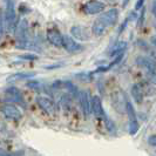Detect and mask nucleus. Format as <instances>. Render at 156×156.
I'll return each mask as SVG.
<instances>
[{
	"instance_id": "nucleus-26",
	"label": "nucleus",
	"mask_w": 156,
	"mask_h": 156,
	"mask_svg": "<svg viewBox=\"0 0 156 156\" xmlns=\"http://www.w3.org/2000/svg\"><path fill=\"white\" fill-rule=\"evenodd\" d=\"M20 59H23V60H37V59H38V55L23 54V55H20Z\"/></svg>"
},
{
	"instance_id": "nucleus-31",
	"label": "nucleus",
	"mask_w": 156,
	"mask_h": 156,
	"mask_svg": "<svg viewBox=\"0 0 156 156\" xmlns=\"http://www.w3.org/2000/svg\"><path fill=\"white\" fill-rule=\"evenodd\" d=\"M63 63H60V65H52V66H46L45 68L46 69H53V68H58V67H61Z\"/></svg>"
},
{
	"instance_id": "nucleus-25",
	"label": "nucleus",
	"mask_w": 156,
	"mask_h": 156,
	"mask_svg": "<svg viewBox=\"0 0 156 156\" xmlns=\"http://www.w3.org/2000/svg\"><path fill=\"white\" fill-rule=\"evenodd\" d=\"M133 16H134V14H132V16H130V18L128 16V18H127V19L125 20V21L121 23V27H120V28H119V31H117V34H119V35H120V34H121L122 32L125 31V28L127 27V23H128V21H129L130 19H133Z\"/></svg>"
},
{
	"instance_id": "nucleus-10",
	"label": "nucleus",
	"mask_w": 156,
	"mask_h": 156,
	"mask_svg": "<svg viewBox=\"0 0 156 156\" xmlns=\"http://www.w3.org/2000/svg\"><path fill=\"white\" fill-rule=\"evenodd\" d=\"M62 42L63 45L62 47L67 51V52H69V53H78L80 51H82V45H80L78 44L73 37H70V35H63L62 37Z\"/></svg>"
},
{
	"instance_id": "nucleus-1",
	"label": "nucleus",
	"mask_w": 156,
	"mask_h": 156,
	"mask_svg": "<svg viewBox=\"0 0 156 156\" xmlns=\"http://www.w3.org/2000/svg\"><path fill=\"white\" fill-rule=\"evenodd\" d=\"M6 9H5V23L6 27L9 32L14 31L16 28V4L14 0H4Z\"/></svg>"
},
{
	"instance_id": "nucleus-9",
	"label": "nucleus",
	"mask_w": 156,
	"mask_h": 156,
	"mask_svg": "<svg viewBox=\"0 0 156 156\" xmlns=\"http://www.w3.org/2000/svg\"><path fill=\"white\" fill-rule=\"evenodd\" d=\"M135 62L137 63V66L144 68L147 70V73H156V62L149 56L140 55L135 59Z\"/></svg>"
},
{
	"instance_id": "nucleus-11",
	"label": "nucleus",
	"mask_w": 156,
	"mask_h": 156,
	"mask_svg": "<svg viewBox=\"0 0 156 156\" xmlns=\"http://www.w3.org/2000/svg\"><path fill=\"white\" fill-rule=\"evenodd\" d=\"M46 37L51 45H53L55 47H62V34L58 31L56 28H48Z\"/></svg>"
},
{
	"instance_id": "nucleus-19",
	"label": "nucleus",
	"mask_w": 156,
	"mask_h": 156,
	"mask_svg": "<svg viewBox=\"0 0 156 156\" xmlns=\"http://www.w3.org/2000/svg\"><path fill=\"white\" fill-rule=\"evenodd\" d=\"M126 112H127V114H128L129 121L137 120L136 113H135V109H134V107H133V103H132V101H130L128 98H127V100H126Z\"/></svg>"
},
{
	"instance_id": "nucleus-2",
	"label": "nucleus",
	"mask_w": 156,
	"mask_h": 156,
	"mask_svg": "<svg viewBox=\"0 0 156 156\" xmlns=\"http://www.w3.org/2000/svg\"><path fill=\"white\" fill-rule=\"evenodd\" d=\"M27 28H28V23L27 20H21L18 23L16 28V38L18 40V48H23L26 49L28 48V41H27Z\"/></svg>"
},
{
	"instance_id": "nucleus-24",
	"label": "nucleus",
	"mask_w": 156,
	"mask_h": 156,
	"mask_svg": "<svg viewBox=\"0 0 156 156\" xmlns=\"http://www.w3.org/2000/svg\"><path fill=\"white\" fill-rule=\"evenodd\" d=\"M144 16H146V8H141V14L139 16V20H137V25L139 27H142L143 26V23H144Z\"/></svg>"
},
{
	"instance_id": "nucleus-15",
	"label": "nucleus",
	"mask_w": 156,
	"mask_h": 156,
	"mask_svg": "<svg viewBox=\"0 0 156 156\" xmlns=\"http://www.w3.org/2000/svg\"><path fill=\"white\" fill-rule=\"evenodd\" d=\"M35 75V73L33 72H30V73H23V72H20V73H14L12 75H9L7 78V82L12 83V82H16V81H20V80H26V79H31Z\"/></svg>"
},
{
	"instance_id": "nucleus-6",
	"label": "nucleus",
	"mask_w": 156,
	"mask_h": 156,
	"mask_svg": "<svg viewBox=\"0 0 156 156\" xmlns=\"http://www.w3.org/2000/svg\"><path fill=\"white\" fill-rule=\"evenodd\" d=\"M106 27H112L115 26L119 20V11L116 8H112L107 12H103L101 16L98 18Z\"/></svg>"
},
{
	"instance_id": "nucleus-33",
	"label": "nucleus",
	"mask_w": 156,
	"mask_h": 156,
	"mask_svg": "<svg viewBox=\"0 0 156 156\" xmlns=\"http://www.w3.org/2000/svg\"><path fill=\"white\" fill-rule=\"evenodd\" d=\"M128 2H129V0H123V4H122V6H123V7H126V6L128 5Z\"/></svg>"
},
{
	"instance_id": "nucleus-17",
	"label": "nucleus",
	"mask_w": 156,
	"mask_h": 156,
	"mask_svg": "<svg viewBox=\"0 0 156 156\" xmlns=\"http://www.w3.org/2000/svg\"><path fill=\"white\" fill-rule=\"evenodd\" d=\"M130 93H132V96L133 99L136 101V103H142L143 102V90L141 86L139 85H133L132 86V89H130Z\"/></svg>"
},
{
	"instance_id": "nucleus-21",
	"label": "nucleus",
	"mask_w": 156,
	"mask_h": 156,
	"mask_svg": "<svg viewBox=\"0 0 156 156\" xmlns=\"http://www.w3.org/2000/svg\"><path fill=\"white\" fill-rule=\"evenodd\" d=\"M70 103H72V98L69 94H65L61 98V106L63 109H69Z\"/></svg>"
},
{
	"instance_id": "nucleus-29",
	"label": "nucleus",
	"mask_w": 156,
	"mask_h": 156,
	"mask_svg": "<svg viewBox=\"0 0 156 156\" xmlns=\"http://www.w3.org/2000/svg\"><path fill=\"white\" fill-rule=\"evenodd\" d=\"M143 4H144V0H137L136 4H135V9H136V11L141 9V8L143 7Z\"/></svg>"
},
{
	"instance_id": "nucleus-4",
	"label": "nucleus",
	"mask_w": 156,
	"mask_h": 156,
	"mask_svg": "<svg viewBox=\"0 0 156 156\" xmlns=\"http://www.w3.org/2000/svg\"><path fill=\"white\" fill-rule=\"evenodd\" d=\"M126 100H127V95L122 90H115L112 94V105L119 113L126 112Z\"/></svg>"
},
{
	"instance_id": "nucleus-32",
	"label": "nucleus",
	"mask_w": 156,
	"mask_h": 156,
	"mask_svg": "<svg viewBox=\"0 0 156 156\" xmlns=\"http://www.w3.org/2000/svg\"><path fill=\"white\" fill-rule=\"evenodd\" d=\"M151 12H153V14L156 16V1H155V2H153V6H151Z\"/></svg>"
},
{
	"instance_id": "nucleus-22",
	"label": "nucleus",
	"mask_w": 156,
	"mask_h": 156,
	"mask_svg": "<svg viewBox=\"0 0 156 156\" xmlns=\"http://www.w3.org/2000/svg\"><path fill=\"white\" fill-rule=\"evenodd\" d=\"M105 125H106V128L108 129V132L109 133H115V129H116V127H115V125H114V122L110 120V119H108L107 117V115L105 116Z\"/></svg>"
},
{
	"instance_id": "nucleus-16",
	"label": "nucleus",
	"mask_w": 156,
	"mask_h": 156,
	"mask_svg": "<svg viewBox=\"0 0 156 156\" xmlns=\"http://www.w3.org/2000/svg\"><path fill=\"white\" fill-rule=\"evenodd\" d=\"M127 41H120V42H117L115 44L114 46L110 48L109 51V55L110 56H116L119 55L120 53H125L126 48H127Z\"/></svg>"
},
{
	"instance_id": "nucleus-7",
	"label": "nucleus",
	"mask_w": 156,
	"mask_h": 156,
	"mask_svg": "<svg viewBox=\"0 0 156 156\" xmlns=\"http://www.w3.org/2000/svg\"><path fill=\"white\" fill-rule=\"evenodd\" d=\"M90 109H92L90 112L93 113L94 116L96 117V119H99V120L105 119V116H106V113L103 110L101 99L98 95H95V96H93L90 99Z\"/></svg>"
},
{
	"instance_id": "nucleus-13",
	"label": "nucleus",
	"mask_w": 156,
	"mask_h": 156,
	"mask_svg": "<svg viewBox=\"0 0 156 156\" xmlns=\"http://www.w3.org/2000/svg\"><path fill=\"white\" fill-rule=\"evenodd\" d=\"M79 98V102H80V107H81V110L83 113L85 117H88L89 114H90V100H89V96H88V93L82 90L80 92L78 95Z\"/></svg>"
},
{
	"instance_id": "nucleus-14",
	"label": "nucleus",
	"mask_w": 156,
	"mask_h": 156,
	"mask_svg": "<svg viewBox=\"0 0 156 156\" xmlns=\"http://www.w3.org/2000/svg\"><path fill=\"white\" fill-rule=\"evenodd\" d=\"M6 96H7L8 100H11V101H14V102H18L19 105H21V106H25V100H23V95L20 93V90L16 88V87H11V88H8L6 89Z\"/></svg>"
},
{
	"instance_id": "nucleus-5",
	"label": "nucleus",
	"mask_w": 156,
	"mask_h": 156,
	"mask_svg": "<svg viewBox=\"0 0 156 156\" xmlns=\"http://www.w3.org/2000/svg\"><path fill=\"white\" fill-rule=\"evenodd\" d=\"M1 113L4 114V116L9 120H13V121H19L23 119V113L21 110L19 109L16 106L14 105H11V103H6L1 107Z\"/></svg>"
},
{
	"instance_id": "nucleus-30",
	"label": "nucleus",
	"mask_w": 156,
	"mask_h": 156,
	"mask_svg": "<svg viewBox=\"0 0 156 156\" xmlns=\"http://www.w3.org/2000/svg\"><path fill=\"white\" fill-rule=\"evenodd\" d=\"M0 156H14V155H13V154H11V153L5 151V150H2V149H0Z\"/></svg>"
},
{
	"instance_id": "nucleus-28",
	"label": "nucleus",
	"mask_w": 156,
	"mask_h": 156,
	"mask_svg": "<svg viewBox=\"0 0 156 156\" xmlns=\"http://www.w3.org/2000/svg\"><path fill=\"white\" fill-rule=\"evenodd\" d=\"M148 143L151 147H156V135H151L148 137Z\"/></svg>"
},
{
	"instance_id": "nucleus-23",
	"label": "nucleus",
	"mask_w": 156,
	"mask_h": 156,
	"mask_svg": "<svg viewBox=\"0 0 156 156\" xmlns=\"http://www.w3.org/2000/svg\"><path fill=\"white\" fill-rule=\"evenodd\" d=\"M27 87L34 89V90H37V92H39V90H41V89L44 88V86L41 85L40 81H28V82H27Z\"/></svg>"
},
{
	"instance_id": "nucleus-8",
	"label": "nucleus",
	"mask_w": 156,
	"mask_h": 156,
	"mask_svg": "<svg viewBox=\"0 0 156 156\" xmlns=\"http://www.w3.org/2000/svg\"><path fill=\"white\" fill-rule=\"evenodd\" d=\"M37 103L41 109L44 112H46L47 114H51L53 115L55 113V103L54 101L51 99V98H47V96H38L37 98Z\"/></svg>"
},
{
	"instance_id": "nucleus-34",
	"label": "nucleus",
	"mask_w": 156,
	"mask_h": 156,
	"mask_svg": "<svg viewBox=\"0 0 156 156\" xmlns=\"http://www.w3.org/2000/svg\"><path fill=\"white\" fill-rule=\"evenodd\" d=\"M154 26H155V28H156V23H154Z\"/></svg>"
},
{
	"instance_id": "nucleus-3",
	"label": "nucleus",
	"mask_w": 156,
	"mask_h": 156,
	"mask_svg": "<svg viewBox=\"0 0 156 156\" xmlns=\"http://www.w3.org/2000/svg\"><path fill=\"white\" fill-rule=\"evenodd\" d=\"M105 7H106V5L100 0H89L86 4L82 5L81 11L87 16H94V14H99V13L103 12Z\"/></svg>"
},
{
	"instance_id": "nucleus-12",
	"label": "nucleus",
	"mask_w": 156,
	"mask_h": 156,
	"mask_svg": "<svg viewBox=\"0 0 156 156\" xmlns=\"http://www.w3.org/2000/svg\"><path fill=\"white\" fill-rule=\"evenodd\" d=\"M70 35H73V38L80 41H88L90 39V33L88 32L86 27L82 26H73L70 28Z\"/></svg>"
},
{
	"instance_id": "nucleus-20",
	"label": "nucleus",
	"mask_w": 156,
	"mask_h": 156,
	"mask_svg": "<svg viewBox=\"0 0 156 156\" xmlns=\"http://www.w3.org/2000/svg\"><path fill=\"white\" fill-rule=\"evenodd\" d=\"M139 128L140 125L137 122V120H134V121H129V126H128V132L130 135H135V134L139 132Z\"/></svg>"
},
{
	"instance_id": "nucleus-27",
	"label": "nucleus",
	"mask_w": 156,
	"mask_h": 156,
	"mask_svg": "<svg viewBox=\"0 0 156 156\" xmlns=\"http://www.w3.org/2000/svg\"><path fill=\"white\" fill-rule=\"evenodd\" d=\"M2 34H4V16L0 13V39L2 38Z\"/></svg>"
},
{
	"instance_id": "nucleus-18",
	"label": "nucleus",
	"mask_w": 156,
	"mask_h": 156,
	"mask_svg": "<svg viewBox=\"0 0 156 156\" xmlns=\"http://www.w3.org/2000/svg\"><path fill=\"white\" fill-rule=\"evenodd\" d=\"M106 28H107V27H106V26H105V25H103L99 19H96V20L94 21L93 26H92V32H93L94 35L100 37V35H102V34L105 33Z\"/></svg>"
}]
</instances>
